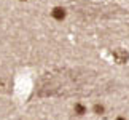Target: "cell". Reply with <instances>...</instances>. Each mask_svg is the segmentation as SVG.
<instances>
[{
    "label": "cell",
    "mask_w": 129,
    "mask_h": 120,
    "mask_svg": "<svg viewBox=\"0 0 129 120\" xmlns=\"http://www.w3.org/2000/svg\"><path fill=\"white\" fill-rule=\"evenodd\" d=\"M66 14H67V11L62 7H54L51 10V16H53V19H56V21H64V19H66Z\"/></svg>",
    "instance_id": "6da1fadb"
},
{
    "label": "cell",
    "mask_w": 129,
    "mask_h": 120,
    "mask_svg": "<svg viewBox=\"0 0 129 120\" xmlns=\"http://www.w3.org/2000/svg\"><path fill=\"white\" fill-rule=\"evenodd\" d=\"M104 111H105V109H104V106H102V104H96V106H94V112H96L97 115H101V114H104Z\"/></svg>",
    "instance_id": "277c9868"
},
{
    "label": "cell",
    "mask_w": 129,
    "mask_h": 120,
    "mask_svg": "<svg viewBox=\"0 0 129 120\" xmlns=\"http://www.w3.org/2000/svg\"><path fill=\"white\" fill-rule=\"evenodd\" d=\"M113 56L116 58V61L118 63H126V59H127V53L124 51H115V54Z\"/></svg>",
    "instance_id": "3957f363"
},
{
    "label": "cell",
    "mask_w": 129,
    "mask_h": 120,
    "mask_svg": "<svg viewBox=\"0 0 129 120\" xmlns=\"http://www.w3.org/2000/svg\"><path fill=\"white\" fill-rule=\"evenodd\" d=\"M73 111H75L77 115H85V114H86V107L83 106L81 103H77L75 106H73Z\"/></svg>",
    "instance_id": "7a4b0ae2"
},
{
    "label": "cell",
    "mask_w": 129,
    "mask_h": 120,
    "mask_svg": "<svg viewBox=\"0 0 129 120\" xmlns=\"http://www.w3.org/2000/svg\"><path fill=\"white\" fill-rule=\"evenodd\" d=\"M19 2H26V0H19Z\"/></svg>",
    "instance_id": "8992f818"
},
{
    "label": "cell",
    "mask_w": 129,
    "mask_h": 120,
    "mask_svg": "<svg viewBox=\"0 0 129 120\" xmlns=\"http://www.w3.org/2000/svg\"><path fill=\"white\" fill-rule=\"evenodd\" d=\"M116 120H126V118H123V117H118V118H116Z\"/></svg>",
    "instance_id": "5b68a950"
}]
</instances>
